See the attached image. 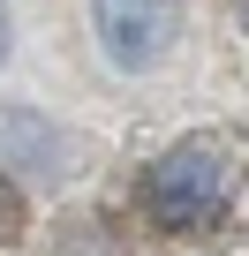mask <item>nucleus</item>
I'll list each match as a JSON object with an SVG mask.
<instances>
[{
  "label": "nucleus",
  "instance_id": "obj_3",
  "mask_svg": "<svg viewBox=\"0 0 249 256\" xmlns=\"http://www.w3.org/2000/svg\"><path fill=\"white\" fill-rule=\"evenodd\" d=\"M0 158L23 166V174H53V166H61V144L46 136L31 113H0Z\"/></svg>",
  "mask_w": 249,
  "mask_h": 256
},
{
  "label": "nucleus",
  "instance_id": "obj_1",
  "mask_svg": "<svg viewBox=\"0 0 249 256\" xmlns=\"http://www.w3.org/2000/svg\"><path fill=\"white\" fill-rule=\"evenodd\" d=\"M226 196H234V151H226L219 136H181V144H166V151L144 166V181H136L144 218L166 226V234L211 226V218L226 211Z\"/></svg>",
  "mask_w": 249,
  "mask_h": 256
},
{
  "label": "nucleus",
  "instance_id": "obj_4",
  "mask_svg": "<svg viewBox=\"0 0 249 256\" xmlns=\"http://www.w3.org/2000/svg\"><path fill=\"white\" fill-rule=\"evenodd\" d=\"M61 256H129V241L113 234V218H98V211H76V218L61 226Z\"/></svg>",
  "mask_w": 249,
  "mask_h": 256
},
{
  "label": "nucleus",
  "instance_id": "obj_5",
  "mask_svg": "<svg viewBox=\"0 0 249 256\" xmlns=\"http://www.w3.org/2000/svg\"><path fill=\"white\" fill-rule=\"evenodd\" d=\"M16 234H23V196H16V181H8V174H0V248H8Z\"/></svg>",
  "mask_w": 249,
  "mask_h": 256
},
{
  "label": "nucleus",
  "instance_id": "obj_2",
  "mask_svg": "<svg viewBox=\"0 0 249 256\" xmlns=\"http://www.w3.org/2000/svg\"><path fill=\"white\" fill-rule=\"evenodd\" d=\"M113 68H159L181 38V0H91Z\"/></svg>",
  "mask_w": 249,
  "mask_h": 256
}]
</instances>
